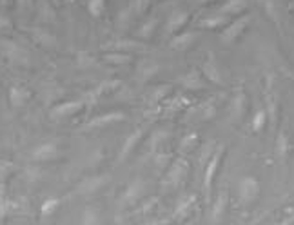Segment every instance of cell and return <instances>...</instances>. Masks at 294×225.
<instances>
[{"label":"cell","mask_w":294,"mask_h":225,"mask_svg":"<svg viewBox=\"0 0 294 225\" xmlns=\"http://www.w3.org/2000/svg\"><path fill=\"white\" fill-rule=\"evenodd\" d=\"M292 222H294V214H292V216H289V218H285V220L282 222V224H280V225H290V224H292Z\"/></svg>","instance_id":"26"},{"label":"cell","mask_w":294,"mask_h":225,"mask_svg":"<svg viewBox=\"0 0 294 225\" xmlns=\"http://www.w3.org/2000/svg\"><path fill=\"white\" fill-rule=\"evenodd\" d=\"M214 111H216V108L212 106V104H209V106H207V108L204 109V118H206V120L212 118V116H214Z\"/></svg>","instance_id":"24"},{"label":"cell","mask_w":294,"mask_h":225,"mask_svg":"<svg viewBox=\"0 0 294 225\" xmlns=\"http://www.w3.org/2000/svg\"><path fill=\"white\" fill-rule=\"evenodd\" d=\"M196 202V196L192 194V196H186V198H182L180 202H178V206H176V214H186L187 210L191 209V206Z\"/></svg>","instance_id":"21"},{"label":"cell","mask_w":294,"mask_h":225,"mask_svg":"<svg viewBox=\"0 0 294 225\" xmlns=\"http://www.w3.org/2000/svg\"><path fill=\"white\" fill-rule=\"evenodd\" d=\"M200 4H209V2H212V0H198Z\"/></svg>","instance_id":"27"},{"label":"cell","mask_w":294,"mask_h":225,"mask_svg":"<svg viewBox=\"0 0 294 225\" xmlns=\"http://www.w3.org/2000/svg\"><path fill=\"white\" fill-rule=\"evenodd\" d=\"M224 146H220L218 149L214 151V154L211 156L209 164L206 167V174H204V187H206V194L207 198H211V189H212V182H214V176L218 169H220V164H222V156H224Z\"/></svg>","instance_id":"2"},{"label":"cell","mask_w":294,"mask_h":225,"mask_svg":"<svg viewBox=\"0 0 294 225\" xmlns=\"http://www.w3.org/2000/svg\"><path fill=\"white\" fill-rule=\"evenodd\" d=\"M245 109H247V98H245L244 91H240L234 96V100H232V118L234 120H242Z\"/></svg>","instance_id":"10"},{"label":"cell","mask_w":294,"mask_h":225,"mask_svg":"<svg viewBox=\"0 0 294 225\" xmlns=\"http://www.w3.org/2000/svg\"><path fill=\"white\" fill-rule=\"evenodd\" d=\"M260 196V182L254 176H244L238 182V198L244 204H252Z\"/></svg>","instance_id":"1"},{"label":"cell","mask_w":294,"mask_h":225,"mask_svg":"<svg viewBox=\"0 0 294 225\" xmlns=\"http://www.w3.org/2000/svg\"><path fill=\"white\" fill-rule=\"evenodd\" d=\"M267 114H269L270 118V124L274 126L276 120H278V114H276V111H278V98H276V93H272L269 88V93H267Z\"/></svg>","instance_id":"14"},{"label":"cell","mask_w":294,"mask_h":225,"mask_svg":"<svg viewBox=\"0 0 294 225\" xmlns=\"http://www.w3.org/2000/svg\"><path fill=\"white\" fill-rule=\"evenodd\" d=\"M267 120H269V114H267V111L265 109H258V111L254 112V116H252V131L260 132L262 129L265 128V124H267Z\"/></svg>","instance_id":"17"},{"label":"cell","mask_w":294,"mask_h":225,"mask_svg":"<svg viewBox=\"0 0 294 225\" xmlns=\"http://www.w3.org/2000/svg\"><path fill=\"white\" fill-rule=\"evenodd\" d=\"M180 84L184 86V88H187V89H202L204 88V80L200 78V74L196 73V71H191V73H187V74H184L180 78Z\"/></svg>","instance_id":"11"},{"label":"cell","mask_w":294,"mask_h":225,"mask_svg":"<svg viewBox=\"0 0 294 225\" xmlns=\"http://www.w3.org/2000/svg\"><path fill=\"white\" fill-rule=\"evenodd\" d=\"M56 152H58V149L54 144H46V146H40L38 149H34L33 158L34 160H49V158L56 156Z\"/></svg>","instance_id":"12"},{"label":"cell","mask_w":294,"mask_h":225,"mask_svg":"<svg viewBox=\"0 0 294 225\" xmlns=\"http://www.w3.org/2000/svg\"><path fill=\"white\" fill-rule=\"evenodd\" d=\"M54 207H58V200H56V198H51V200H48L44 204V207H42V212H44V214H51Z\"/></svg>","instance_id":"22"},{"label":"cell","mask_w":294,"mask_h":225,"mask_svg":"<svg viewBox=\"0 0 294 225\" xmlns=\"http://www.w3.org/2000/svg\"><path fill=\"white\" fill-rule=\"evenodd\" d=\"M106 10V0H89L88 2V11L93 16H100Z\"/></svg>","instance_id":"20"},{"label":"cell","mask_w":294,"mask_h":225,"mask_svg":"<svg viewBox=\"0 0 294 225\" xmlns=\"http://www.w3.org/2000/svg\"><path fill=\"white\" fill-rule=\"evenodd\" d=\"M289 151H290L289 136H287V132L282 129V131L278 132V138H276V154H278L282 160H285L287 154H289Z\"/></svg>","instance_id":"8"},{"label":"cell","mask_w":294,"mask_h":225,"mask_svg":"<svg viewBox=\"0 0 294 225\" xmlns=\"http://www.w3.org/2000/svg\"><path fill=\"white\" fill-rule=\"evenodd\" d=\"M118 120H124L122 112H109V114H106V116L94 118L93 122H91V126H108V124L118 122Z\"/></svg>","instance_id":"18"},{"label":"cell","mask_w":294,"mask_h":225,"mask_svg":"<svg viewBox=\"0 0 294 225\" xmlns=\"http://www.w3.org/2000/svg\"><path fill=\"white\" fill-rule=\"evenodd\" d=\"M229 24V16L226 15H214V16H209V18H204L200 22L202 28H206V30H218L222 26H227Z\"/></svg>","instance_id":"13"},{"label":"cell","mask_w":294,"mask_h":225,"mask_svg":"<svg viewBox=\"0 0 294 225\" xmlns=\"http://www.w3.org/2000/svg\"><path fill=\"white\" fill-rule=\"evenodd\" d=\"M249 22H250V16H240V18H236L234 22L227 24L226 30L222 31V40H224L226 44H234L236 40L242 36L245 28L249 26Z\"/></svg>","instance_id":"3"},{"label":"cell","mask_w":294,"mask_h":225,"mask_svg":"<svg viewBox=\"0 0 294 225\" xmlns=\"http://www.w3.org/2000/svg\"><path fill=\"white\" fill-rule=\"evenodd\" d=\"M142 134H144V129H138L134 134H131V136L128 138V142H126V146H124V149H122V158H126L129 152H131V149L136 146V142L142 138Z\"/></svg>","instance_id":"19"},{"label":"cell","mask_w":294,"mask_h":225,"mask_svg":"<svg viewBox=\"0 0 294 225\" xmlns=\"http://www.w3.org/2000/svg\"><path fill=\"white\" fill-rule=\"evenodd\" d=\"M196 142V134H192V136H186L184 138V144H182V151H187L189 147H192Z\"/></svg>","instance_id":"23"},{"label":"cell","mask_w":294,"mask_h":225,"mask_svg":"<svg viewBox=\"0 0 294 225\" xmlns=\"http://www.w3.org/2000/svg\"><path fill=\"white\" fill-rule=\"evenodd\" d=\"M154 24H156V20H151V22H149V24H146L147 28H144L142 31H140V34H142V36H149V34H151V31L154 30Z\"/></svg>","instance_id":"25"},{"label":"cell","mask_w":294,"mask_h":225,"mask_svg":"<svg viewBox=\"0 0 294 225\" xmlns=\"http://www.w3.org/2000/svg\"><path fill=\"white\" fill-rule=\"evenodd\" d=\"M189 18H191V15H189L187 11H182V10L172 11L171 15H169V18H167V22H166V31L167 33L174 34L176 31H180L182 28L187 24V20Z\"/></svg>","instance_id":"4"},{"label":"cell","mask_w":294,"mask_h":225,"mask_svg":"<svg viewBox=\"0 0 294 225\" xmlns=\"http://www.w3.org/2000/svg\"><path fill=\"white\" fill-rule=\"evenodd\" d=\"M247 10V0H227L218 8V15H242Z\"/></svg>","instance_id":"6"},{"label":"cell","mask_w":294,"mask_h":225,"mask_svg":"<svg viewBox=\"0 0 294 225\" xmlns=\"http://www.w3.org/2000/svg\"><path fill=\"white\" fill-rule=\"evenodd\" d=\"M204 74H206L207 80H211L212 84H222V74H220V69L216 66L214 58H209L204 64Z\"/></svg>","instance_id":"9"},{"label":"cell","mask_w":294,"mask_h":225,"mask_svg":"<svg viewBox=\"0 0 294 225\" xmlns=\"http://www.w3.org/2000/svg\"><path fill=\"white\" fill-rule=\"evenodd\" d=\"M80 109H82V102H68L58 106V108H54L53 112L56 116H66V114H73V112L80 111Z\"/></svg>","instance_id":"16"},{"label":"cell","mask_w":294,"mask_h":225,"mask_svg":"<svg viewBox=\"0 0 294 225\" xmlns=\"http://www.w3.org/2000/svg\"><path fill=\"white\" fill-rule=\"evenodd\" d=\"M226 207H227V194H226V192H222V194L218 196L216 204L212 206V210H211L212 220H214V222H220L222 216H224V212H226Z\"/></svg>","instance_id":"15"},{"label":"cell","mask_w":294,"mask_h":225,"mask_svg":"<svg viewBox=\"0 0 294 225\" xmlns=\"http://www.w3.org/2000/svg\"><path fill=\"white\" fill-rule=\"evenodd\" d=\"M196 38H198V34H196V33L176 34V36L171 40V48L172 49H187V48H191V46L194 44Z\"/></svg>","instance_id":"7"},{"label":"cell","mask_w":294,"mask_h":225,"mask_svg":"<svg viewBox=\"0 0 294 225\" xmlns=\"http://www.w3.org/2000/svg\"><path fill=\"white\" fill-rule=\"evenodd\" d=\"M187 169H189V166H187V162L184 160V158L176 160L174 164H172L171 169H169V172H167V184H171V186H178V184L186 178Z\"/></svg>","instance_id":"5"}]
</instances>
